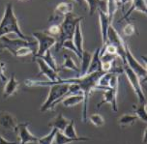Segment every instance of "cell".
<instances>
[{
  "label": "cell",
  "instance_id": "obj_31",
  "mask_svg": "<svg viewBox=\"0 0 147 144\" xmlns=\"http://www.w3.org/2000/svg\"><path fill=\"white\" fill-rule=\"evenodd\" d=\"M89 120H90V122L94 126H96V127H103L105 125V123H106L105 122L104 117L99 113H94V114L90 115Z\"/></svg>",
  "mask_w": 147,
  "mask_h": 144
},
{
  "label": "cell",
  "instance_id": "obj_1",
  "mask_svg": "<svg viewBox=\"0 0 147 144\" xmlns=\"http://www.w3.org/2000/svg\"><path fill=\"white\" fill-rule=\"evenodd\" d=\"M16 34L18 38L26 41H30L29 38L26 37L18 26V19L14 13V8L11 3L7 4L5 8L4 15L0 20V38L6 36L8 34Z\"/></svg>",
  "mask_w": 147,
  "mask_h": 144
},
{
  "label": "cell",
  "instance_id": "obj_15",
  "mask_svg": "<svg viewBox=\"0 0 147 144\" xmlns=\"http://www.w3.org/2000/svg\"><path fill=\"white\" fill-rule=\"evenodd\" d=\"M18 86H20V83H18L17 78H16V75L13 74L9 79L7 80V82L5 83L3 90V99H7L14 95L18 91Z\"/></svg>",
  "mask_w": 147,
  "mask_h": 144
},
{
  "label": "cell",
  "instance_id": "obj_40",
  "mask_svg": "<svg viewBox=\"0 0 147 144\" xmlns=\"http://www.w3.org/2000/svg\"></svg>",
  "mask_w": 147,
  "mask_h": 144
},
{
  "label": "cell",
  "instance_id": "obj_20",
  "mask_svg": "<svg viewBox=\"0 0 147 144\" xmlns=\"http://www.w3.org/2000/svg\"><path fill=\"white\" fill-rule=\"evenodd\" d=\"M134 11H140L141 13H143L144 15H146L147 14L146 0H132V7L126 13V15H124V20L128 19Z\"/></svg>",
  "mask_w": 147,
  "mask_h": 144
},
{
  "label": "cell",
  "instance_id": "obj_39",
  "mask_svg": "<svg viewBox=\"0 0 147 144\" xmlns=\"http://www.w3.org/2000/svg\"><path fill=\"white\" fill-rule=\"evenodd\" d=\"M74 1H76L77 3H78L80 5H82V4H84V3H85L84 0H74Z\"/></svg>",
  "mask_w": 147,
  "mask_h": 144
},
{
  "label": "cell",
  "instance_id": "obj_8",
  "mask_svg": "<svg viewBox=\"0 0 147 144\" xmlns=\"http://www.w3.org/2000/svg\"><path fill=\"white\" fill-rule=\"evenodd\" d=\"M125 64H127V66L132 71H134L140 78L146 79V75H147L146 68L143 67L142 65L135 58V56H134L133 53L131 52L127 44H125Z\"/></svg>",
  "mask_w": 147,
  "mask_h": 144
},
{
  "label": "cell",
  "instance_id": "obj_24",
  "mask_svg": "<svg viewBox=\"0 0 147 144\" xmlns=\"http://www.w3.org/2000/svg\"><path fill=\"white\" fill-rule=\"evenodd\" d=\"M62 69L75 71L77 73V77H78V75H80V68L77 66V64L75 63L72 57L68 55V54H64V62H63L62 66L58 68V70H62Z\"/></svg>",
  "mask_w": 147,
  "mask_h": 144
},
{
  "label": "cell",
  "instance_id": "obj_33",
  "mask_svg": "<svg viewBox=\"0 0 147 144\" xmlns=\"http://www.w3.org/2000/svg\"><path fill=\"white\" fill-rule=\"evenodd\" d=\"M136 27H135V25L132 24V23H127L124 27H123V30H122V32L124 35L126 36H133L134 34L136 33Z\"/></svg>",
  "mask_w": 147,
  "mask_h": 144
},
{
  "label": "cell",
  "instance_id": "obj_12",
  "mask_svg": "<svg viewBox=\"0 0 147 144\" xmlns=\"http://www.w3.org/2000/svg\"><path fill=\"white\" fill-rule=\"evenodd\" d=\"M17 122L15 117L8 111H0V127L4 130L16 132Z\"/></svg>",
  "mask_w": 147,
  "mask_h": 144
},
{
  "label": "cell",
  "instance_id": "obj_32",
  "mask_svg": "<svg viewBox=\"0 0 147 144\" xmlns=\"http://www.w3.org/2000/svg\"><path fill=\"white\" fill-rule=\"evenodd\" d=\"M66 48V49H70V50H72L73 52H75V54L78 57V58H80V59L81 58V54L78 51V49L76 48L73 40H66V41H64V42H63V44H62V46H61V48Z\"/></svg>",
  "mask_w": 147,
  "mask_h": 144
},
{
  "label": "cell",
  "instance_id": "obj_3",
  "mask_svg": "<svg viewBox=\"0 0 147 144\" xmlns=\"http://www.w3.org/2000/svg\"><path fill=\"white\" fill-rule=\"evenodd\" d=\"M49 96L47 98L46 102L41 106V112H45L49 109H53L54 106L58 104V102L62 101L63 98H65L69 90V84L68 83H58L49 86Z\"/></svg>",
  "mask_w": 147,
  "mask_h": 144
},
{
  "label": "cell",
  "instance_id": "obj_5",
  "mask_svg": "<svg viewBox=\"0 0 147 144\" xmlns=\"http://www.w3.org/2000/svg\"><path fill=\"white\" fill-rule=\"evenodd\" d=\"M30 46V48H37V42L35 41H26L23 39H12L8 38L7 36H3L0 38V49H6L9 52H11L13 55H16L18 49Z\"/></svg>",
  "mask_w": 147,
  "mask_h": 144
},
{
  "label": "cell",
  "instance_id": "obj_30",
  "mask_svg": "<svg viewBox=\"0 0 147 144\" xmlns=\"http://www.w3.org/2000/svg\"><path fill=\"white\" fill-rule=\"evenodd\" d=\"M56 132H57L56 129H51V133H49V135H45V137H43L38 138L37 143H38V144H52Z\"/></svg>",
  "mask_w": 147,
  "mask_h": 144
},
{
  "label": "cell",
  "instance_id": "obj_35",
  "mask_svg": "<svg viewBox=\"0 0 147 144\" xmlns=\"http://www.w3.org/2000/svg\"><path fill=\"white\" fill-rule=\"evenodd\" d=\"M0 80L3 83H6L8 78L5 75V63L0 61Z\"/></svg>",
  "mask_w": 147,
  "mask_h": 144
},
{
  "label": "cell",
  "instance_id": "obj_17",
  "mask_svg": "<svg viewBox=\"0 0 147 144\" xmlns=\"http://www.w3.org/2000/svg\"><path fill=\"white\" fill-rule=\"evenodd\" d=\"M101 65H102L101 48H98L94 51L93 54H92L91 62H90V65H89V69H88L87 74H92V73L98 72V71H102L101 70Z\"/></svg>",
  "mask_w": 147,
  "mask_h": 144
},
{
  "label": "cell",
  "instance_id": "obj_6",
  "mask_svg": "<svg viewBox=\"0 0 147 144\" xmlns=\"http://www.w3.org/2000/svg\"><path fill=\"white\" fill-rule=\"evenodd\" d=\"M32 35L36 39L37 44H38V49H37V52L34 56V59L41 57L45 52L49 50L51 46H55V44H56V39L49 35L47 32L36 31V32L32 33Z\"/></svg>",
  "mask_w": 147,
  "mask_h": 144
},
{
  "label": "cell",
  "instance_id": "obj_14",
  "mask_svg": "<svg viewBox=\"0 0 147 144\" xmlns=\"http://www.w3.org/2000/svg\"><path fill=\"white\" fill-rule=\"evenodd\" d=\"M100 17V24H101V35H102V42H103V48L107 44V30L110 25V20L107 17V13L103 11H99Z\"/></svg>",
  "mask_w": 147,
  "mask_h": 144
},
{
  "label": "cell",
  "instance_id": "obj_27",
  "mask_svg": "<svg viewBox=\"0 0 147 144\" xmlns=\"http://www.w3.org/2000/svg\"><path fill=\"white\" fill-rule=\"evenodd\" d=\"M39 58L43 59L44 61L49 65V67H51L53 71H55V72H58V68L59 67L57 66V63H56V61H55L54 57L52 56V54L51 52V49L45 52L43 55H42L41 57H39Z\"/></svg>",
  "mask_w": 147,
  "mask_h": 144
},
{
  "label": "cell",
  "instance_id": "obj_26",
  "mask_svg": "<svg viewBox=\"0 0 147 144\" xmlns=\"http://www.w3.org/2000/svg\"><path fill=\"white\" fill-rule=\"evenodd\" d=\"M138 121V117L136 115H132V114H124L122 115L121 117L118 120V124H119L120 127L125 128V127H130V126H133L135 123Z\"/></svg>",
  "mask_w": 147,
  "mask_h": 144
},
{
  "label": "cell",
  "instance_id": "obj_18",
  "mask_svg": "<svg viewBox=\"0 0 147 144\" xmlns=\"http://www.w3.org/2000/svg\"><path fill=\"white\" fill-rule=\"evenodd\" d=\"M89 7V15H93L97 10L107 13V2L105 0H84Z\"/></svg>",
  "mask_w": 147,
  "mask_h": 144
},
{
  "label": "cell",
  "instance_id": "obj_2",
  "mask_svg": "<svg viewBox=\"0 0 147 144\" xmlns=\"http://www.w3.org/2000/svg\"><path fill=\"white\" fill-rule=\"evenodd\" d=\"M82 20V17H77L73 13L68 14L63 17V22L60 24V34L56 39L55 48L56 49L61 48L63 42L66 40H73V36L75 33L77 24Z\"/></svg>",
  "mask_w": 147,
  "mask_h": 144
},
{
  "label": "cell",
  "instance_id": "obj_22",
  "mask_svg": "<svg viewBox=\"0 0 147 144\" xmlns=\"http://www.w3.org/2000/svg\"><path fill=\"white\" fill-rule=\"evenodd\" d=\"M83 94H73V95H69L65 98L62 99V104L65 107H72L77 106L78 104H81L83 102Z\"/></svg>",
  "mask_w": 147,
  "mask_h": 144
},
{
  "label": "cell",
  "instance_id": "obj_10",
  "mask_svg": "<svg viewBox=\"0 0 147 144\" xmlns=\"http://www.w3.org/2000/svg\"><path fill=\"white\" fill-rule=\"evenodd\" d=\"M28 125H29L28 123H20V124L17 125L15 133H17L18 138H20V143L18 144H27L38 141V137H35L28 130Z\"/></svg>",
  "mask_w": 147,
  "mask_h": 144
},
{
  "label": "cell",
  "instance_id": "obj_29",
  "mask_svg": "<svg viewBox=\"0 0 147 144\" xmlns=\"http://www.w3.org/2000/svg\"><path fill=\"white\" fill-rule=\"evenodd\" d=\"M62 133H64L67 137H70V138L78 137V133L76 132V129H75V121H74L73 119L70 120L69 123H68V125L65 127V129Z\"/></svg>",
  "mask_w": 147,
  "mask_h": 144
},
{
  "label": "cell",
  "instance_id": "obj_13",
  "mask_svg": "<svg viewBox=\"0 0 147 144\" xmlns=\"http://www.w3.org/2000/svg\"><path fill=\"white\" fill-rule=\"evenodd\" d=\"M73 9H74V4L72 2H62V3H59L55 7L54 14L52 17H51L49 22L56 20L59 17H64L66 15L73 13Z\"/></svg>",
  "mask_w": 147,
  "mask_h": 144
},
{
  "label": "cell",
  "instance_id": "obj_21",
  "mask_svg": "<svg viewBox=\"0 0 147 144\" xmlns=\"http://www.w3.org/2000/svg\"><path fill=\"white\" fill-rule=\"evenodd\" d=\"M92 58V53H90L87 50H83L81 53V66L80 68V75L78 77H83V75H87L88 69H89V65H90Z\"/></svg>",
  "mask_w": 147,
  "mask_h": 144
},
{
  "label": "cell",
  "instance_id": "obj_37",
  "mask_svg": "<svg viewBox=\"0 0 147 144\" xmlns=\"http://www.w3.org/2000/svg\"><path fill=\"white\" fill-rule=\"evenodd\" d=\"M118 2H119L120 6H125L126 4L129 3V2H132V0H118Z\"/></svg>",
  "mask_w": 147,
  "mask_h": 144
},
{
  "label": "cell",
  "instance_id": "obj_19",
  "mask_svg": "<svg viewBox=\"0 0 147 144\" xmlns=\"http://www.w3.org/2000/svg\"><path fill=\"white\" fill-rule=\"evenodd\" d=\"M68 123H69V120L65 118L62 113H59L49 123V126L52 129H56L59 132H63L65 127L68 125Z\"/></svg>",
  "mask_w": 147,
  "mask_h": 144
},
{
  "label": "cell",
  "instance_id": "obj_9",
  "mask_svg": "<svg viewBox=\"0 0 147 144\" xmlns=\"http://www.w3.org/2000/svg\"><path fill=\"white\" fill-rule=\"evenodd\" d=\"M107 43L113 44L117 48V56L122 59V63L125 64V44L120 37V35L117 33L115 28L111 24L109 25L107 30Z\"/></svg>",
  "mask_w": 147,
  "mask_h": 144
},
{
  "label": "cell",
  "instance_id": "obj_11",
  "mask_svg": "<svg viewBox=\"0 0 147 144\" xmlns=\"http://www.w3.org/2000/svg\"><path fill=\"white\" fill-rule=\"evenodd\" d=\"M117 91L118 89H112V88H109L107 90H105L104 92V96H103V100L101 101L97 107L100 108L103 104H109L111 106L112 110L114 112H117L118 110V106H117Z\"/></svg>",
  "mask_w": 147,
  "mask_h": 144
},
{
  "label": "cell",
  "instance_id": "obj_7",
  "mask_svg": "<svg viewBox=\"0 0 147 144\" xmlns=\"http://www.w3.org/2000/svg\"><path fill=\"white\" fill-rule=\"evenodd\" d=\"M123 72L127 75V78L129 79V82L131 83L132 87L135 91L136 97L138 99L140 104H146V98L144 95V92L142 90V86H141L140 78L136 75V74L134 71H132L127 66V64H123Z\"/></svg>",
  "mask_w": 147,
  "mask_h": 144
},
{
  "label": "cell",
  "instance_id": "obj_23",
  "mask_svg": "<svg viewBox=\"0 0 147 144\" xmlns=\"http://www.w3.org/2000/svg\"><path fill=\"white\" fill-rule=\"evenodd\" d=\"M73 42H74V44H75L76 48L78 49V51L80 52V54L82 53V51L84 50V49H83V37H82V33H81V29H80V22L77 24L75 33H74V36H73Z\"/></svg>",
  "mask_w": 147,
  "mask_h": 144
},
{
  "label": "cell",
  "instance_id": "obj_36",
  "mask_svg": "<svg viewBox=\"0 0 147 144\" xmlns=\"http://www.w3.org/2000/svg\"><path fill=\"white\" fill-rule=\"evenodd\" d=\"M0 144H18V142H12V141L5 139L4 137H2L1 135H0Z\"/></svg>",
  "mask_w": 147,
  "mask_h": 144
},
{
  "label": "cell",
  "instance_id": "obj_28",
  "mask_svg": "<svg viewBox=\"0 0 147 144\" xmlns=\"http://www.w3.org/2000/svg\"><path fill=\"white\" fill-rule=\"evenodd\" d=\"M133 107L135 108V113L138 119H140L144 123L147 122V111H146V104H140L138 106L134 104Z\"/></svg>",
  "mask_w": 147,
  "mask_h": 144
},
{
  "label": "cell",
  "instance_id": "obj_34",
  "mask_svg": "<svg viewBox=\"0 0 147 144\" xmlns=\"http://www.w3.org/2000/svg\"><path fill=\"white\" fill-rule=\"evenodd\" d=\"M47 33H48L49 35L52 36L53 38L57 39V37H58L60 34V25H56V24L51 25L48 29V31H47Z\"/></svg>",
  "mask_w": 147,
  "mask_h": 144
},
{
  "label": "cell",
  "instance_id": "obj_16",
  "mask_svg": "<svg viewBox=\"0 0 147 144\" xmlns=\"http://www.w3.org/2000/svg\"><path fill=\"white\" fill-rule=\"evenodd\" d=\"M90 140L89 137H78L77 138H70L67 137L62 132L57 131L55 133V137L53 139L52 144H69L72 142H78V141H88Z\"/></svg>",
  "mask_w": 147,
  "mask_h": 144
},
{
  "label": "cell",
  "instance_id": "obj_4",
  "mask_svg": "<svg viewBox=\"0 0 147 144\" xmlns=\"http://www.w3.org/2000/svg\"><path fill=\"white\" fill-rule=\"evenodd\" d=\"M37 62V64L39 65L40 68V72L42 75H44L45 77H48V81H43V80H26L25 85L28 87H35V86H51L54 84L55 82H57L61 78L59 77V75H57V72H55L51 69V67H49V65L44 61L42 58H35L34 59Z\"/></svg>",
  "mask_w": 147,
  "mask_h": 144
},
{
  "label": "cell",
  "instance_id": "obj_38",
  "mask_svg": "<svg viewBox=\"0 0 147 144\" xmlns=\"http://www.w3.org/2000/svg\"><path fill=\"white\" fill-rule=\"evenodd\" d=\"M145 137H146V129L144 130V133H143V137H142V142H143V143H145V142H146Z\"/></svg>",
  "mask_w": 147,
  "mask_h": 144
},
{
  "label": "cell",
  "instance_id": "obj_25",
  "mask_svg": "<svg viewBox=\"0 0 147 144\" xmlns=\"http://www.w3.org/2000/svg\"><path fill=\"white\" fill-rule=\"evenodd\" d=\"M120 8V4L118 0H107V15L109 17L110 22L113 20L115 13Z\"/></svg>",
  "mask_w": 147,
  "mask_h": 144
}]
</instances>
